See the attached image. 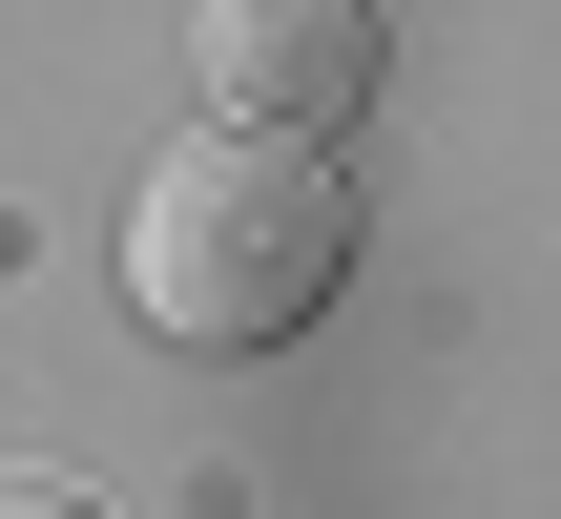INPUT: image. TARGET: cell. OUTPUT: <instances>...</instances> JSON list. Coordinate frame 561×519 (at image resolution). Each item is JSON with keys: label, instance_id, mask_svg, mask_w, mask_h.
Listing matches in <instances>:
<instances>
[{"label": "cell", "instance_id": "1", "mask_svg": "<svg viewBox=\"0 0 561 519\" xmlns=\"http://www.w3.org/2000/svg\"><path fill=\"white\" fill-rule=\"evenodd\" d=\"M354 270V166L312 125H208L125 187V312L167 354H291Z\"/></svg>", "mask_w": 561, "mask_h": 519}, {"label": "cell", "instance_id": "2", "mask_svg": "<svg viewBox=\"0 0 561 519\" xmlns=\"http://www.w3.org/2000/svg\"><path fill=\"white\" fill-rule=\"evenodd\" d=\"M187 62H208V125H354L396 83V0H187Z\"/></svg>", "mask_w": 561, "mask_h": 519}, {"label": "cell", "instance_id": "3", "mask_svg": "<svg viewBox=\"0 0 561 519\" xmlns=\"http://www.w3.org/2000/svg\"><path fill=\"white\" fill-rule=\"evenodd\" d=\"M0 519H104V499H83V478H0Z\"/></svg>", "mask_w": 561, "mask_h": 519}]
</instances>
